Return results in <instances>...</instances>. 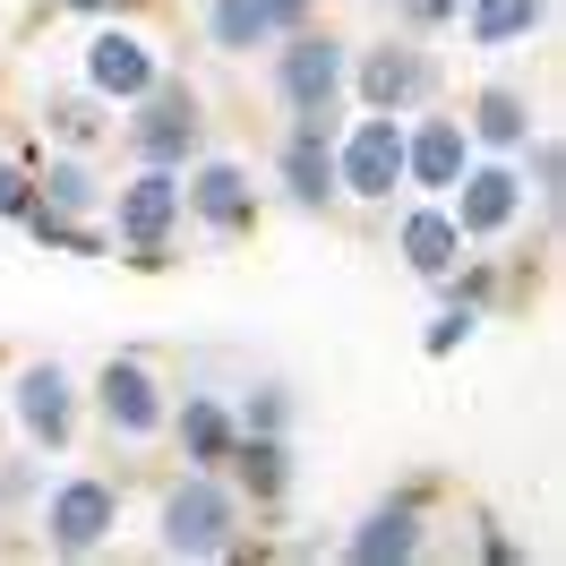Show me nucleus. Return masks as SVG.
<instances>
[{
  "instance_id": "nucleus-10",
  "label": "nucleus",
  "mask_w": 566,
  "mask_h": 566,
  "mask_svg": "<svg viewBox=\"0 0 566 566\" xmlns=\"http://www.w3.org/2000/svg\"><path fill=\"white\" fill-rule=\"evenodd\" d=\"M258 214H266V198H258L249 164H232V155H198V164H180V223H198L207 241H249Z\"/></svg>"
},
{
  "instance_id": "nucleus-4",
  "label": "nucleus",
  "mask_w": 566,
  "mask_h": 566,
  "mask_svg": "<svg viewBox=\"0 0 566 566\" xmlns=\"http://www.w3.org/2000/svg\"><path fill=\"white\" fill-rule=\"evenodd\" d=\"M120 155H129V164H164V172L198 164V155H207V95H198L189 77L164 70L138 104H120Z\"/></svg>"
},
{
  "instance_id": "nucleus-9",
  "label": "nucleus",
  "mask_w": 566,
  "mask_h": 566,
  "mask_svg": "<svg viewBox=\"0 0 566 566\" xmlns=\"http://www.w3.org/2000/svg\"><path fill=\"white\" fill-rule=\"evenodd\" d=\"M86 403H95L104 438H120V447H155V438H164V412H172V387H164V369H155L146 353H112L104 369H95Z\"/></svg>"
},
{
  "instance_id": "nucleus-22",
  "label": "nucleus",
  "mask_w": 566,
  "mask_h": 566,
  "mask_svg": "<svg viewBox=\"0 0 566 566\" xmlns=\"http://www.w3.org/2000/svg\"><path fill=\"white\" fill-rule=\"evenodd\" d=\"M43 138L77 146V155H104L112 146V104L86 95V86H52V95H43Z\"/></svg>"
},
{
  "instance_id": "nucleus-26",
  "label": "nucleus",
  "mask_w": 566,
  "mask_h": 566,
  "mask_svg": "<svg viewBox=\"0 0 566 566\" xmlns=\"http://www.w3.org/2000/svg\"><path fill=\"white\" fill-rule=\"evenodd\" d=\"M472 335H481V310H472V301H455V292H438V310H429V326H421V353H429V360H455Z\"/></svg>"
},
{
  "instance_id": "nucleus-30",
  "label": "nucleus",
  "mask_w": 566,
  "mask_h": 566,
  "mask_svg": "<svg viewBox=\"0 0 566 566\" xmlns=\"http://www.w3.org/2000/svg\"><path fill=\"white\" fill-rule=\"evenodd\" d=\"M27 207H35V164L27 155H0V223H18Z\"/></svg>"
},
{
  "instance_id": "nucleus-15",
  "label": "nucleus",
  "mask_w": 566,
  "mask_h": 566,
  "mask_svg": "<svg viewBox=\"0 0 566 566\" xmlns=\"http://www.w3.org/2000/svg\"><path fill=\"white\" fill-rule=\"evenodd\" d=\"M275 198L292 214H318V223L344 207V189H335V138L283 120V138H275Z\"/></svg>"
},
{
  "instance_id": "nucleus-29",
  "label": "nucleus",
  "mask_w": 566,
  "mask_h": 566,
  "mask_svg": "<svg viewBox=\"0 0 566 566\" xmlns=\"http://www.w3.org/2000/svg\"><path fill=\"white\" fill-rule=\"evenodd\" d=\"M378 9L403 35H455V18H463V0H378Z\"/></svg>"
},
{
  "instance_id": "nucleus-28",
  "label": "nucleus",
  "mask_w": 566,
  "mask_h": 566,
  "mask_svg": "<svg viewBox=\"0 0 566 566\" xmlns=\"http://www.w3.org/2000/svg\"><path fill=\"white\" fill-rule=\"evenodd\" d=\"M35 497H43V455H35V447H18V455H0V515L18 524V515H27Z\"/></svg>"
},
{
  "instance_id": "nucleus-33",
  "label": "nucleus",
  "mask_w": 566,
  "mask_h": 566,
  "mask_svg": "<svg viewBox=\"0 0 566 566\" xmlns=\"http://www.w3.org/2000/svg\"><path fill=\"white\" fill-rule=\"evenodd\" d=\"M70 18H120V9H138V0H61Z\"/></svg>"
},
{
  "instance_id": "nucleus-13",
  "label": "nucleus",
  "mask_w": 566,
  "mask_h": 566,
  "mask_svg": "<svg viewBox=\"0 0 566 566\" xmlns=\"http://www.w3.org/2000/svg\"><path fill=\"white\" fill-rule=\"evenodd\" d=\"M155 77H164V52H155L146 27H95V35L77 43V86H86V95H104L112 112L138 104Z\"/></svg>"
},
{
  "instance_id": "nucleus-24",
  "label": "nucleus",
  "mask_w": 566,
  "mask_h": 566,
  "mask_svg": "<svg viewBox=\"0 0 566 566\" xmlns=\"http://www.w3.org/2000/svg\"><path fill=\"white\" fill-rule=\"evenodd\" d=\"M18 232H27L35 249H61V258H112L104 214H52V207H27V214H18Z\"/></svg>"
},
{
  "instance_id": "nucleus-32",
  "label": "nucleus",
  "mask_w": 566,
  "mask_h": 566,
  "mask_svg": "<svg viewBox=\"0 0 566 566\" xmlns=\"http://www.w3.org/2000/svg\"><path fill=\"white\" fill-rule=\"evenodd\" d=\"M266 9H275V18H283V35H292V27H310V18H318V0H266Z\"/></svg>"
},
{
  "instance_id": "nucleus-14",
  "label": "nucleus",
  "mask_w": 566,
  "mask_h": 566,
  "mask_svg": "<svg viewBox=\"0 0 566 566\" xmlns=\"http://www.w3.org/2000/svg\"><path fill=\"white\" fill-rule=\"evenodd\" d=\"M463 164H472V129H463V112H403V189L412 198H447L463 180Z\"/></svg>"
},
{
  "instance_id": "nucleus-31",
  "label": "nucleus",
  "mask_w": 566,
  "mask_h": 566,
  "mask_svg": "<svg viewBox=\"0 0 566 566\" xmlns=\"http://www.w3.org/2000/svg\"><path fill=\"white\" fill-rule=\"evenodd\" d=\"M472 558H490V566H524V549H515V541H506V532L481 515V532H472Z\"/></svg>"
},
{
  "instance_id": "nucleus-27",
  "label": "nucleus",
  "mask_w": 566,
  "mask_h": 566,
  "mask_svg": "<svg viewBox=\"0 0 566 566\" xmlns=\"http://www.w3.org/2000/svg\"><path fill=\"white\" fill-rule=\"evenodd\" d=\"M232 412H241V429H275V438H292V412H301V395L283 387V378H258V387H249Z\"/></svg>"
},
{
  "instance_id": "nucleus-12",
  "label": "nucleus",
  "mask_w": 566,
  "mask_h": 566,
  "mask_svg": "<svg viewBox=\"0 0 566 566\" xmlns=\"http://www.w3.org/2000/svg\"><path fill=\"white\" fill-rule=\"evenodd\" d=\"M429 497H438V481L387 490L353 532H344V558L353 566H412V558H429Z\"/></svg>"
},
{
  "instance_id": "nucleus-5",
  "label": "nucleus",
  "mask_w": 566,
  "mask_h": 566,
  "mask_svg": "<svg viewBox=\"0 0 566 566\" xmlns=\"http://www.w3.org/2000/svg\"><path fill=\"white\" fill-rule=\"evenodd\" d=\"M120 506H129V490H120L112 472H61V481L35 497L43 549H52V558H95V549H112Z\"/></svg>"
},
{
  "instance_id": "nucleus-25",
  "label": "nucleus",
  "mask_w": 566,
  "mask_h": 566,
  "mask_svg": "<svg viewBox=\"0 0 566 566\" xmlns=\"http://www.w3.org/2000/svg\"><path fill=\"white\" fill-rule=\"evenodd\" d=\"M515 164H524V189H532V207H541V214H558V198H566V146L549 138V129H532Z\"/></svg>"
},
{
  "instance_id": "nucleus-7",
  "label": "nucleus",
  "mask_w": 566,
  "mask_h": 566,
  "mask_svg": "<svg viewBox=\"0 0 566 566\" xmlns=\"http://www.w3.org/2000/svg\"><path fill=\"white\" fill-rule=\"evenodd\" d=\"M335 189H344V207L403 198V120L395 112H344V129H335Z\"/></svg>"
},
{
  "instance_id": "nucleus-16",
  "label": "nucleus",
  "mask_w": 566,
  "mask_h": 566,
  "mask_svg": "<svg viewBox=\"0 0 566 566\" xmlns=\"http://www.w3.org/2000/svg\"><path fill=\"white\" fill-rule=\"evenodd\" d=\"M164 438L180 447V463H189V472H223L232 438H241V412H232V395L189 387V395H172V412H164Z\"/></svg>"
},
{
  "instance_id": "nucleus-8",
  "label": "nucleus",
  "mask_w": 566,
  "mask_h": 566,
  "mask_svg": "<svg viewBox=\"0 0 566 566\" xmlns=\"http://www.w3.org/2000/svg\"><path fill=\"white\" fill-rule=\"evenodd\" d=\"M524 207H532V189H524V164H515V155H472L463 180L447 189V214H455V232L472 249L515 241V232H524Z\"/></svg>"
},
{
  "instance_id": "nucleus-17",
  "label": "nucleus",
  "mask_w": 566,
  "mask_h": 566,
  "mask_svg": "<svg viewBox=\"0 0 566 566\" xmlns=\"http://www.w3.org/2000/svg\"><path fill=\"white\" fill-rule=\"evenodd\" d=\"M463 232H455V214H447V198H412V207L395 214V258H403V275H421V283H447L455 275V258H463Z\"/></svg>"
},
{
  "instance_id": "nucleus-6",
  "label": "nucleus",
  "mask_w": 566,
  "mask_h": 566,
  "mask_svg": "<svg viewBox=\"0 0 566 566\" xmlns=\"http://www.w3.org/2000/svg\"><path fill=\"white\" fill-rule=\"evenodd\" d=\"M9 429L35 455H70L77 429H86V387H77L70 360H18V378H9Z\"/></svg>"
},
{
  "instance_id": "nucleus-18",
  "label": "nucleus",
  "mask_w": 566,
  "mask_h": 566,
  "mask_svg": "<svg viewBox=\"0 0 566 566\" xmlns=\"http://www.w3.org/2000/svg\"><path fill=\"white\" fill-rule=\"evenodd\" d=\"M223 481L241 490L249 515H275L283 497H292V438H275V429H241L232 455H223Z\"/></svg>"
},
{
  "instance_id": "nucleus-19",
  "label": "nucleus",
  "mask_w": 566,
  "mask_h": 566,
  "mask_svg": "<svg viewBox=\"0 0 566 566\" xmlns=\"http://www.w3.org/2000/svg\"><path fill=\"white\" fill-rule=\"evenodd\" d=\"M463 129H472V155H524V138L541 129V112H532L524 86H506V77H490L472 104H463Z\"/></svg>"
},
{
  "instance_id": "nucleus-2",
  "label": "nucleus",
  "mask_w": 566,
  "mask_h": 566,
  "mask_svg": "<svg viewBox=\"0 0 566 566\" xmlns=\"http://www.w3.org/2000/svg\"><path fill=\"white\" fill-rule=\"evenodd\" d=\"M447 95V61H438V43L429 35H403V27H387V35L353 43V70H344V104L353 112H421Z\"/></svg>"
},
{
  "instance_id": "nucleus-11",
  "label": "nucleus",
  "mask_w": 566,
  "mask_h": 566,
  "mask_svg": "<svg viewBox=\"0 0 566 566\" xmlns=\"http://www.w3.org/2000/svg\"><path fill=\"white\" fill-rule=\"evenodd\" d=\"M104 214H112V249L138 258V249H172L180 241V172L164 164H129V180L104 189Z\"/></svg>"
},
{
  "instance_id": "nucleus-1",
  "label": "nucleus",
  "mask_w": 566,
  "mask_h": 566,
  "mask_svg": "<svg viewBox=\"0 0 566 566\" xmlns=\"http://www.w3.org/2000/svg\"><path fill=\"white\" fill-rule=\"evenodd\" d=\"M344 70H353V43L335 35V27H292V35L266 43V86H275V112L292 120V129H318V138H335L344 129Z\"/></svg>"
},
{
  "instance_id": "nucleus-20",
  "label": "nucleus",
  "mask_w": 566,
  "mask_h": 566,
  "mask_svg": "<svg viewBox=\"0 0 566 566\" xmlns=\"http://www.w3.org/2000/svg\"><path fill=\"white\" fill-rule=\"evenodd\" d=\"M104 164L95 155H77V146H52L35 164V207H52V214H104Z\"/></svg>"
},
{
  "instance_id": "nucleus-21",
  "label": "nucleus",
  "mask_w": 566,
  "mask_h": 566,
  "mask_svg": "<svg viewBox=\"0 0 566 566\" xmlns=\"http://www.w3.org/2000/svg\"><path fill=\"white\" fill-rule=\"evenodd\" d=\"M463 43L472 52H524L541 27H549V0H463Z\"/></svg>"
},
{
  "instance_id": "nucleus-23",
  "label": "nucleus",
  "mask_w": 566,
  "mask_h": 566,
  "mask_svg": "<svg viewBox=\"0 0 566 566\" xmlns=\"http://www.w3.org/2000/svg\"><path fill=\"white\" fill-rule=\"evenodd\" d=\"M198 27H207V43L223 52V61H249V52H266V43L283 35V18L266 9V0H207Z\"/></svg>"
},
{
  "instance_id": "nucleus-3",
  "label": "nucleus",
  "mask_w": 566,
  "mask_h": 566,
  "mask_svg": "<svg viewBox=\"0 0 566 566\" xmlns=\"http://www.w3.org/2000/svg\"><path fill=\"white\" fill-rule=\"evenodd\" d=\"M241 524H249V506L223 472H189L180 463L164 481V497H155V549L164 558H232Z\"/></svg>"
},
{
  "instance_id": "nucleus-34",
  "label": "nucleus",
  "mask_w": 566,
  "mask_h": 566,
  "mask_svg": "<svg viewBox=\"0 0 566 566\" xmlns=\"http://www.w3.org/2000/svg\"><path fill=\"white\" fill-rule=\"evenodd\" d=\"M360 9H378V0H360Z\"/></svg>"
}]
</instances>
